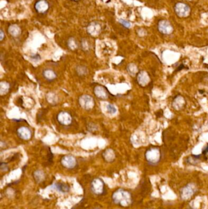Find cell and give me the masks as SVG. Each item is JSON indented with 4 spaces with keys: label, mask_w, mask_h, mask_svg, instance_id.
Segmentation results:
<instances>
[{
    "label": "cell",
    "mask_w": 208,
    "mask_h": 209,
    "mask_svg": "<svg viewBox=\"0 0 208 209\" xmlns=\"http://www.w3.org/2000/svg\"><path fill=\"white\" fill-rule=\"evenodd\" d=\"M112 199L115 203L123 207L128 206L131 203V194L123 190L116 191L112 195Z\"/></svg>",
    "instance_id": "6da1fadb"
},
{
    "label": "cell",
    "mask_w": 208,
    "mask_h": 209,
    "mask_svg": "<svg viewBox=\"0 0 208 209\" xmlns=\"http://www.w3.org/2000/svg\"><path fill=\"white\" fill-rule=\"evenodd\" d=\"M145 157L149 163L156 164L158 163L161 159V151L158 148H150L147 151Z\"/></svg>",
    "instance_id": "7a4b0ae2"
},
{
    "label": "cell",
    "mask_w": 208,
    "mask_h": 209,
    "mask_svg": "<svg viewBox=\"0 0 208 209\" xmlns=\"http://www.w3.org/2000/svg\"><path fill=\"white\" fill-rule=\"evenodd\" d=\"M175 11L179 17H186L190 14L191 9L185 3L178 2L175 6Z\"/></svg>",
    "instance_id": "3957f363"
},
{
    "label": "cell",
    "mask_w": 208,
    "mask_h": 209,
    "mask_svg": "<svg viewBox=\"0 0 208 209\" xmlns=\"http://www.w3.org/2000/svg\"><path fill=\"white\" fill-rule=\"evenodd\" d=\"M79 104L84 109L90 110L94 106L95 102L93 99L89 95H83L79 99Z\"/></svg>",
    "instance_id": "277c9868"
},
{
    "label": "cell",
    "mask_w": 208,
    "mask_h": 209,
    "mask_svg": "<svg viewBox=\"0 0 208 209\" xmlns=\"http://www.w3.org/2000/svg\"><path fill=\"white\" fill-rule=\"evenodd\" d=\"M158 27L159 32L165 35L171 34L173 31L172 25L168 21L166 20H162L159 21Z\"/></svg>",
    "instance_id": "5b68a950"
},
{
    "label": "cell",
    "mask_w": 208,
    "mask_h": 209,
    "mask_svg": "<svg viewBox=\"0 0 208 209\" xmlns=\"http://www.w3.org/2000/svg\"><path fill=\"white\" fill-rule=\"evenodd\" d=\"M92 190L96 194H102L104 191V184L102 180L96 179L92 183Z\"/></svg>",
    "instance_id": "8992f818"
},
{
    "label": "cell",
    "mask_w": 208,
    "mask_h": 209,
    "mask_svg": "<svg viewBox=\"0 0 208 209\" xmlns=\"http://www.w3.org/2000/svg\"><path fill=\"white\" fill-rule=\"evenodd\" d=\"M61 163L68 169H72L76 165V160L73 156L66 155L62 158Z\"/></svg>",
    "instance_id": "52a82bcc"
},
{
    "label": "cell",
    "mask_w": 208,
    "mask_h": 209,
    "mask_svg": "<svg viewBox=\"0 0 208 209\" xmlns=\"http://www.w3.org/2000/svg\"><path fill=\"white\" fill-rule=\"evenodd\" d=\"M58 120L62 125H69L72 122V118L69 113L66 111H62L58 116Z\"/></svg>",
    "instance_id": "ba28073f"
},
{
    "label": "cell",
    "mask_w": 208,
    "mask_h": 209,
    "mask_svg": "<svg viewBox=\"0 0 208 209\" xmlns=\"http://www.w3.org/2000/svg\"><path fill=\"white\" fill-rule=\"evenodd\" d=\"M195 187L193 184H189L182 188L181 190V197L184 199L190 198L195 192Z\"/></svg>",
    "instance_id": "9c48e42d"
},
{
    "label": "cell",
    "mask_w": 208,
    "mask_h": 209,
    "mask_svg": "<svg viewBox=\"0 0 208 209\" xmlns=\"http://www.w3.org/2000/svg\"><path fill=\"white\" fill-rule=\"evenodd\" d=\"M94 93L95 95L102 100H105L108 98L109 94L107 90L102 86H97L94 88Z\"/></svg>",
    "instance_id": "30bf717a"
},
{
    "label": "cell",
    "mask_w": 208,
    "mask_h": 209,
    "mask_svg": "<svg viewBox=\"0 0 208 209\" xmlns=\"http://www.w3.org/2000/svg\"><path fill=\"white\" fill-rule=\"evenodd\" d=\"M101 31L100 25L97 22H92L87 27V32L92 36H97L99 34Z\"/></svg>",
    "instance_id": "8fae6325"
},
{
    "label": "cell",
    "mask_w": 208,
    "mask_h": 209,
    "mask_svg": "<svg viewBox=\"0 0 208 209\" xmlns=\"http://www.w3.org/2000/svg\"><path fill=\"white\" fill-rule=\"evenodd\" d=\"M18 136L23 140H28L31 137V132L30 129L26 127H21L17 130Z\"/></svg>",
    "instance_id": "7c38bea8"
},
{
    "label": "cell",
    "mask_w": 208,
    "mask_h": 209,
    "mask_svg": "<svg viewBox=\"0 0 208 209\" xmlns=\"http://www.w3.org/2000/svg\"><path fill=\"white\" fill-rule=\"evenodd\" d=\"M137 81L142 86H146L149 81V78L147 73L145 71H141L137 75Z\"/></svg>",
    "instance_id": "4fadbf2b"
},
{
    "label": "cell",
    "mask_w": 208,
    "mask_h": 209,
    "mask_svg": "<svg viewBox=\"0 0 208 209\" xmlns=\"http://www.w3.org/2000/svg\"><path fill=\"white\" fill-rule=\"evenodd\" d=\"M49 7L48 3L45 0H40L35 3V8L39 13H44Z\"/></svg>",
    "instance_id": "5bb4252c"
},
{
    "label": "cell",
    "mask_w": 208,
    "mask_h": 209,
    "mask_svg": "<svg viewBox=\"0 0 208 209\" xmlns=\"http://www.w3.org/2000/svg\"><path fill=\"white\" fill-rule=\"evenodd\" d=\"M9 32L14 37L18 36L21 33L20 28L17 25H12L9 28Z\"/></svg>",
    "instance_id": "9a60e30c"
},
{
    "label": "cell",
    "mask_w": 208,
    "mask_h": 209,
    "mask_svg": "<svg viewBox=\"0 0 208 209\" xmlns=\"http://www.w3.org/2000/svg\"><path fill=\"white\" fill-rule=\"evenodd\" d=\"M53 187L56 189L58 191L62 192V193L67 192L69 190V186L66 184L62 183H56L53 185Z\"/></svg>",
    "instance_id": "2e32d148"
},
{
    "label": "cell",
    "mask_w": 208,
    "mask_h": 209,
    "mask_svg": "<svg viewBox=\"0 0 208 209\" xmlns=\"http://www.w3.org/2000/svg\"><path fill=\"white\" fill-rule=\"evenodd\" d=\"M43 75L46 80H50V81L53 80L56 78V73L53 70H51V69H46L44 70Z\"/></svg>",
    "instance_id": "e0dca14e"
},
{
    "label": "cell",
    "mask_w": 208,
    "mask_h": 209,
    "mask_svg": "<svg viewBox=\"0 0 208 209\" xmlns=\"http://www.w3.org/2000/svg\"><path fill=\"white\" fill-rule=\"evenodd\" d=\"M103 157L107 162H112L115 158V154L112 149L106 150L103 153Z\"/></svg>",
    "instance_id": "ac0fdd59"
},
{
    "label": "cell",
    "mask_w": 208,
    "mask_h": 209,
    "mask_svg": "<svg viewBox=\"0 0 208 209\" xmlns=\"http://www.w3.org/2000/svg\"><path fill=\"white\" fill-rule=\"evenodd\" d=\"M34 177L35 181L38 183L42 182L45 179V174L42 171L37 170L34 172Z\"/></svg>",
    "instance_id": "d6986e66"
},
{
    "label": "cell",
    "mask_w": 208,
    "mask_h": 209,
    "mask_svg": "<svg viewBox=\"0 0 208 209\" xmlns=\"http://www.w3.org/2000/svg\"><path fill=\"white\" fill-rule=\"evenodd\" d=\"M10 86L9 83L5 81H1L0 83V94L1 95L6 94L9 90Z\"/></svg>",
    "instance_id": "ffe728a7"
},
{
    "label": "cell",
    "mask_w": 208,
    "mask_h": 209,
    "mask_svg": "<svg viewBox=\"0 0 208 209\" xmlns=\"http://www.w3.org/2000/svg\"><path fill=\"white\" fill-rule=\"evenodd\" d=\"M127 70L131 75H134L137 72V67L134 64H130L127 67Z\"/></svg>",
    "instance_id": "44dd1931"
},
{
    "label": "cell",
    "mask_w": 208,
    "mask_h": 209,
    "mask_svg": "<svg viewBox=\"0 0 208 209\" xmlns=\"http://www.w3.org/2000/svg\"><path fill=\"white\" fill-rule=\"evenodd\" d=\"M106 109H107V112L110 114H114L117 111L116 107L112 104H107L106 106Z\"/></svg>",
    "instance_id": "7402d4cb"
},
{
    "label": "cell",
    "mask_w": 208,
    "mask_h": 209,
    "mask_svg": "<svg viewBox=\"0 0 208 209\" xmlns=\"http://www.w3.org/2000/svg\"><path fill=\"white\" fill-rule=\"evenodd\" d=\"M69 46L72 50H74L76 48V42H75V41L73 39H70L69 41Z\"/></svg>",
    "instance_id": "603a6c76"
},
{
    "label": "cell",
    "mask_w": 208,
    "mask_h": 209,
    "mask_svg": "<svg viewBox=\"0 0 208 209\" xmlns=\"http://www.w3.org/2000/svg\"><path fill=\"white\" fill-rule=\"evenodd\" d=\"M120 22L121 23V25H123L126 28H130L131 27V24L130 22L125 20H122V19H120Z\"/></svg>",
    "instance_id": "cb8c5ba5"
},
{
    "label": "cell",
    "mask_w": 208,
    "mask_h": 209,
    "mask_svg": "<svg viewBox=\"0 0 208 209\" xmlns=\"http://www.w3.org/2000/svg\"><path fill=\"white\" fill-rule=\"evenodd\" d=\"M4 32L2 31V30H1L0 31V41H2L4 39Z\"/></svg>",
    "instance_id": "d4e9b609"
},
{
    "label": "cell",
    "mask_w": 208,
    "mask_h": 209,
    "mask_svg": "<svg viewBox=\"0 0 208 209\" xmlns=\"http://www.w3.org/2000/svg\"><path fill=\"white\" fill-rule=\"evenodd\" d=\"M73 1H77V0H73Z\"/></svg>",
    "instance_id": "484cf974"
}]
</instances>
